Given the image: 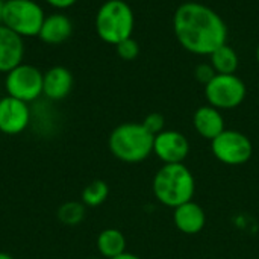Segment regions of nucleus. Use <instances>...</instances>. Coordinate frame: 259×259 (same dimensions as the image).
Instances as JSON below:
<instances>
[{"mask_svg": "<svg viewBox=\"0 0 259 259\" xmlns=\"http://www.w3.org/2000/svg\"><path fill=\"white\" fill-rule=\"evenodd\" d=\"M247 94L246 83L237 74H215L205 85V99L208 105L217 109L238 108Z\"/></svg>", "mask_w": 259, "mask_h": 259, "instance_id": "6", "label": "nucleus"}, {"mask_svg": "<svg viewBox=\"0 0 259 259\" xmlns=\"http://www.w3.org/2000/svg\"><path fill=\"white\" fill-rule=\"evenodd\" d=\"M193 126L200 137L212 141L215 137H219L225 131V118L220 109L211 105H205V106H200L194 112Z\"/></svg>", "mask_w": 259, "mask_h": 259, "instance_id": "15", "label": "nucleus"}, {"mask_svg": "<svg viewBox=\"0 0 259 259\" xmlns=\"http://www.w3.org/2000/svg\"><path fill=\"white\" fill-rule=\"evenodd\" d=\"M173 222H175V226L182 234L196 235V234L202 232V229L205 228L206 215H205V211L200 205L190 200V202L175 208Z\"/></svg>", "mask_w": 259, "mask_h": 259, "instance_id": "14", "label": "nucleus"}, {"mask_svg": "<svg viewBox=\"0 0 259 259\" xmlns=\"http://www.w3.org/2000/svg\"><path fill=\"white\" fill-rule=\"evenodd\" d=\"M0 259H14V256H11L9 253H5V252H0Z\"/></svg>", "mask_w": 259, "mask_h": 259, "instance_id": "26", "label": "nucleus"}, {"mask_svg": "<svg viewBox=\"0 0 259 259\" xmlns=\"http://www.w3.org/2000/svg\"><path fill=\"white\" fill-rule=\"evenodd\" d=\"M112 259H141L140 256H137V255H134V253H129V252H124V253H121V255H118V256H115V258Z\"/></svg>", "mask_w": 259, "mask_h": 259, "instance_id": "24", "label": "nucleus"}, {"mask_svg": "<svg viewBox=\"0 0 259 259\" xmlns=\"http://www.w3.org/2000/svg\"><path fill=\"white\" fill-rule=\"evenodd\" d=\"M215 74H217V73H215V70L212 68L211 64H199V65L196 67V70H194V77H196V80L200 82V83H203V85H206Z\"/></svg>", "mask_w": 259, "mask_h": 259, "instance_id": "22", "label": "nucleus"}, {"mask_svg": "<svg viewBox=\"0 0 259 259\" xmlns=\"http://www.w3.org/2000/svg\"><path fill=\"white\" fill-rule=\"evenodd\" d=\"M42 79L44 73H41L39 68L21 62L9 73H6L5 90L8 96L30 103L42 94Z\"/></svg>", "mask_w": 259, "mask_h": 259, "instance_id": "7", "label": "nucleus"}, {"mask_svg": "<svg viewBox=\"0 0 259 259\" xmlns=\"http://www.w3.org/2000/svg\"><path fill=\"white\" fill-rule=\"evenodd\" d=\"M173 30L178 42L199 56H209L228 41V26L223 18L199 2H185L178 6L173 15Z\"/></svg>", "mask_w": 259, "mask_h": 259, "instance_id": "1", "label": "nucleus"}, {"mask_svg": "<svg viewBox=\"0 0 259 259\" xmlns=\"http://www.w3.org/2000/svg\"><path fill=\"white\" fill-rule=\"evenodd\" d=\"M256 61H258V64H259V44H258V47H256Z\"/></svg>", "mask_w": 259, "mask_h": 259, "instance_id": "27", "label": "nucleus"}, {"mask_svg": "<svg viewBox=\"0 0 259 259\" xmlns=\"http://www.w3.org/2000/svg\"><path fill=\"white\" fill-rule=\"evenodd\" d=\"M58 219L65 226H77L85 219V205L82 202H65L58 209Z\"/></svg>", "mask_w": 259, "mask_h": 259, "instance_id": "19", "label": "nucleus"}, {"mask_svg": "<svg viewBox=\"0 0 259 259\" xmlns=\"http://www.w3.org/2000/svg\"><path fill=\"white\" fill-rule=\"evenodd\" d=\"M94 27L102 41L117 46L134 33V11L124 0H106L97 9Z\"/></svg>", "mask_w": 259, "mask_h": 259, "instance_id": "4", "label": "nucleus"}, {"mask_svg": "<svg viewBox=\"0 0 259 259\" xmlns=\"http://www.w3.org/2000/svg\"><path fill=\"white\" fill-rule=\"evenodd\" d=\"M24 58V41L0 23V73H9Z\"/></svg>", "mask_w": 259, "mask_h": 259, "instance_id": "11", "label": "nucleus"}, {"mask_svg": "<svg viewBox=\"0 0 259 259\" xmlns=\"http://www.w3.org/2000/svg\"><path fill=\"white\" fill-rule=\"evenodd\" d=\"M153 153L164 164H184L190 153V143L184 134L164 129L155 135Z\"/></svg>", "mask_w": 259, "mask_h": 259, "instance_id": "9", "label": "nucleus"}, {"mask_svg": "<svg viewBox=\"0 0 259 259\" xmlns=\"http://www.w3.org/2000/svg\"><path fill=\"white\" fill-rule=\"evenodd\" d=\"M5 3H6V0H0V23H2V18H3V11H5Z\"/></svg>", "mask_w": 259, "mask_h": 259, "instance_id": "25", "label": "nucleus"}, {"mask_svg": "<svg viewBox=\"0 0 259 259\" xmlns=\"http://www.w3.org/2000/svg\"><path fill=\"white\" fill-rule=\"evenodd\" d=\"M109 196V187L105 181L96 179L90 182L82 191V203L90 208L100 206Z\"/></svg>", "mask_w": 259, "mask_h": 259, "instance_id": "18", "label": "nucleus"}, {"mask_svg": "<svg viewBox=\"0 0 259 259\" xmlns=\"http://www.w3.org/2000/svg\"><path fill=\"white\" fill-rule=\"evenodd\" d=\"M30 123L29 103L5 96L0 99V132L5 135H18Z\"/></svg>", "mask_w": 259, "mask_h": 259, "instance_id": "10", "label": "nucleus"}, {"mask_svg": "<svg viewBox=\"0 0 259 259\" xmlns=\"http://www.w3.org/2000/svg\"><path fill=\"white\" fill-rule=\"evenodd\" d=\"M87 259H100V258H87Z\"/></svg>", "mask_w": 259, "mask_h": 259, "instance_id": "28", "label": "nucleus"}, {"mask_svg": "<svg viewBox=\"0 0 259 259\" xmlns=\"http://www.w3.org/2000/svg\"><path fill=\"white\" fill-rule=\"evenodd\" d=\"M47 5H50L52 8H56V9H68L71 8L77 0H44Z\"/></svg>", "mask_w": 259, "mask_h": 259, "instance_id": "23", "label": "nucleus"}, {"mask_svg": "<svg viewBox=\"0 0 259 259\" xmlns=\"http://www.w3.org/2000/svg\"><path fill=\"white\" fill-rule=\"evenodd\" d=\"M152 187L156 200L175 209L193 200L196 181L185 164H164L156 171Z\"/></svg>", "mask_w": 259, "mask_h": 259, "instance_id": "2", "label": "nucleus"}, {"mask_svg": "<svg viewBox=\"0 0 259 259\" xmlns=\"http://www.w3.org/2000/svg\"><path fill=\"white\" fill-rule=\"evenodd\" d=\"M46 14L35 0H6L2 24L21 38L38 36Z\"/></svg>", "mask_w": 259, "mask_h": 259, "instance_id": "5", "label": "nucleus"}, {"mask_svg": "<svg viewBox=\"0 0 259 259\" xmlns=\"http://www.w3.org/2000/svg\"><path fill=\"white\" fill-rule=\"evenodd\" d=\"M209 58H211L209 64L212 65L217 74H235L240 65V59L235 49H232L228 42L219 47L217 50H214L209 55Z\"/></svg>", "mask_w": 259, "mask_h": 259, "instance_id": "17", "label": "nucleus"}, {"mask_svg": "<svg viewBox=\"0 0 259 259\" xmlns=\"http://www.w3.org/2000/svg\"><path fill=\"white\" fill-rule=\"evenodd\" d=\"M73 74L67 67L55 65L44 73L42 94L53 102L64 100L73 90Z\"/></svg>", "mask_w": 259, "mask_h": 259, "instance_id": "12", "label": "nucleus"}, {"mask_svg": "<svg viewBox=\"0 0 259 259\" xmlns=\"http://www.w3.org/2000/svg\"><path fill=\"white\" fill-rule=\"evenodd\" d=\"M143 126L155 137V135H158L159 132L164 131L165 118H164V115L159 114V112H152V114L146 115V118H144V121H143Z\"/></svg>", "mask_w": 259, "mask_h": 259, "instance_id": "21", "label": "nucleus"}, {"mask_svg": "<svg viewBox=\"0 0 259 259\" xmlns=\"http://www.w3.org/2000/svg\"><path fill=\"white\" fill-rule=\"evenodd\" d=\"M153 140L143 123H121L111 132L108 147L121 162L138 164L153 152Z\"/></svg>", "mask_w": 259, "mask_h": 259, "instance_id": "3", "label": "nucleus"}, {"mask_svg": "<svg viewBox=\"0 0 259 259\" xmlns=\"http://www.w3.org/2000/svg\"><path fill=\"white\" fill-rule=\"evenodd\" d=\"M214 156L226 165H243L253 153L252 141L240 131L225 129L211 141Z\"/></svg>", "mask_w": 259, "mask_h": 259, "instance_id": "8", "label": "nucleus"}, {"mask_svg": "<svg viewBox=\"0 0 259 259\" xmlns=\"http://www.w3.org/2000/svg\"><path fill=\"white\" fill-rule=\"evenodd\" d=\"M97 250L106 259H112L126 252V238L121 231L109 228L99 234Z\"/></svg>", "mask_w": 259, "mask_h": 259, "instance_id": "16", "label": "nucleus"}, {"mask_svg": "<svg viewBox=\"0 0 259 259\" xmlns=\"http://www.w3.org/2000/svg\"><path fill=\"white\" fill-rule=\"evenodd\" d=\"M115 49H117V55L123 61H134L140 55V46H138V42L132 36L124 39V41H121V42H118L115 46Z\"/></svg>", "mask_w": 259, "mask_h": 259, "instance_id": "20", "label": "nucleus"}, {"mask_svg": "<svg viewBox=\"0 0 259 259\" xmlns=\"http://www.w3.org/2000/svg\"><path fill=\"white\" fill-rule=\"evenodd\" d=\"M73 33V23L71 20L61 12H55L46 15L42 26L39 29L38 38L50 46H58L65 42Z\"/></svg>", "mask_w": 259, "mask_h": 259, "instance_id": "13", "label": "nucleus"}]
</instances>
